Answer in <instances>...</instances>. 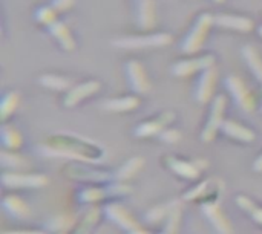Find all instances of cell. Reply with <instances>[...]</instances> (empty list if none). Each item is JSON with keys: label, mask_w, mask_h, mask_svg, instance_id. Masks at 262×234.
<instances>
[{"label": "cell", "mask_w": 262, "mask_h": 234, "mask_svg": "<svg viewBox=\"0 0 262 234\" xmlns=\"http://www.w3.org/2000/svg\"><path fill=\"white\" fill-rule=\"evenodd\" d=\"M40 150L46 156L66 158L84 164H100L106 159V149L81 135L71 132H57L48 136L46 143L40 146Z\"/></svg>", "instance_id": "obj_1"}, {"label": "cell", "mask_w": 262, "mask_h": 234, "mask_svg": "<svg viewBox=\"0 0 262 234\" xmlns=\"http://www.w3.org/2000/svg\"><path fill=\"white\" fill-rule=\"evenodd\" d=\"M212 26H215V15L209 14V12L200 14L198 18L195 20V23L192 25V28L189 29V32L186 34V37L183 38L180 49L184 54L200 52L201 48L204 46V41H206Z\"/></svg>", "instance_id": "obj_2"}, {"label": "cell", "mask_w": 262, "mask_h": 234, "mask_svg": "<svg viewBox=\"0 0 262 234\" xmlns=\"http://www.w3.org/2000/svg\"><path fill=\"white\" fill-rule=\"evenodd\" d=\"M172 35L167 32H152L144 35H124L114 38L111 44L118 49H147V48H164L172 43Z\"/></svg>", "instance_id": "obj_3"}, {"label": "cell", "mask_w": 262, "mask_h": 234, "mask_svg": "<svg viewBox=\"0 0 262 234\" xmlns=\"http://www.w3.org/2000/svg\"><path fill=\"white\" fill-rule=\"evenodd\" d=\"M226 89L229 90L233 103L247 113H252L256 109V97L253 92L247 87V84L243 81L241 77L238 75H229L224 81Z\"/></svg>", "instance_id": "obj_4"}, {"label": "cell", "mask_w": 262, "mask_h": 234, "mask_svg": "<svg viewBox=\"0 0 262 234\" xmlns=\"http://www.w3.org/2000/svg\"><path fill=\"white\" fill-rule=\"evenodd\" d=\"M132 193V187L126 185L124 182H114L106 187H88L78 193V199L83 204H94L98 201H104L109 198L126 196Z\"/></svg>", "instance_id": "obj_5"}, {"label": "cell", "mask_w": 262, "mask_h": 234, "mask_svg": "<svg viewBox=\"0 0 262 234\" xmlns=\"http://www.w3.org/2000/svg\"><path fill=\"white\" fill-rule=\"evenodd\" d=\"M226 106H227V100L224 95H216L212 101V106H210V113H209V120L206 123V127L203 129V133H201V139L203 143H212L218 132L221 130L223 127V123L226 121L224 120V113H226Z\"/></svg>", "instance_id": "obj_6"}, {"label": "cell", "mask_w": 262, "mask_h": 234, "mask_svg": "<svg viewBox=\"0 0 262 234\" xmlns=\"http://www.w3.org/2000/svg\"><path fill=\"white\" fill-rule=\"evenodd\" d=\"M215 66V55H201L196 58H187V60H180L172 64L170 72L177 78H187L195 74H201L206 69H210Z\"/></svg>", "instance_id": "obj_7"}, {"label": "cell", "mask_w": 262, "mask_h": 234, "mask_svg": "<svg viewBox=\"0 0 262 234\" xmlns=\"http://www.w3.org/2000/svg\"><path fill=\"white\" fill-rule=\"evenodd\" d=\"M92 164H69L64 169V173L71 179L77 181H86V182H115V172H104V170H97L94 167H89Z\"/></svg>", "instance_id": "obj_8"}, {"label": "cell", "mask_w": 262, "mask_h": 234, "mask_svg": "<svg viewBox=\"0 0 262 234\" xmlns=\"http://www.w3.org/2000/svg\"><path fill=\"white\" fill-rule=\"evenodd\" d=\"M124 72L130 90L137 95H146L150 92L152 84L144 66L138 60H129L124 64Z\"/></svg>", "instance_id": "obj_9"}, {"label": "cell", "mask_w": 262, "mask_h": 234, "mask_svg": "<svg viewBox=\"0 0 262 234\" xmlns=\"http://www.w3.org/2000/svg\"><path fill=\"white\" fill-rule=\"evenodd\" d=\"M2 184L8 189H41L49 184V179L45 175L37 173H3Z\"/></svg>", "instance_id": "obj_10"}, {"label": "cell", "mask_w": 262, "mask_h": 234, "mask_svg": "<svg viewBox=\"0 0 262 234\" xmlns=\"http://www.w3.org/2000/svg\"><path fill=\"white\" fill-rule=\"evenodd\" d=\"M216 81H218V72L213 67L206 69L200 74L195 87H193V98L200 103V104H207L212 101L213 93H215V87H216Z\"/></svg>", "instance_id": "obj_11"}, {"label": "cell", "mask_w": 262, "mask_h": 234, "mask_svg": "<svg viewBox=\"0 0 262 234\" xmlns=\"http://www.w3.org/2000/svg\"><path fill=\"white\" fill-rule=\"evenodd\" d=\"M164 164L178 176L186 178V179H196L201 172L207 167V161L204 159H195V161H186V159H180L175 156H166L164 158Z\"/></svg>", "instance_id": "obj_12"}, {"label": "cell", "mask_w": 262, "mask_h": 234, "mask_svg": "<svg viewBox=\"0 0 262 234\" xmlns=\"http://www.w3.org/2000/svg\"><path fill=\"white\" fill-rule=\"evenodd\" d=\"M201 210L206 216V219L212 224V227L216 230L218 234H233V227L229 221V218L224 215L221 205L216 202V199L213 201H206L201 205Z\"/></svg>", "instance_id": "obj_13"}, {"label": "cell", "mask_w": 262, "mask_h": 234, "mask_svg": "<svg viewBox=\"0 0 262 234\" xmlns=\"http://www.w3.org/2000/svg\"><path fill=\"white\" fill-rule=\"evenodd\" d=\"M104 215L111 222H114L118 228H121L127 233L140 228V224L135 221V218L121 204H117V202L107 204L104 207Z\"/></svg>", "instance_id": "obj_14"}, {"label": "cell", "mask_w": 262, "mask_h": 234, "mask_svg": "<svg viewBox=\"0 0 262 234\" xmlns=\"http://www.w3.org/2000/svg\"><path fill=\"white\" fill-rule=\"evenodd\" d=\"M100 89H101V83H100V81H95V80H89V81L75 84V86H72V87L66 92L64 100H63V104H64L66 107H75V106H78L83 100H86V98L95 95Z\"/></svg>", "instance_id": "obj_15"}, {"label": "cell", "mask_w": 262, "mask_h": 234, "mask_svg": "<svg viewBox=\"0 0 262 234\" xmlns=\"http://www.w3.org/2000/svg\"><path fill=\"white\" fill-rule=\"evenodd\" d=\"M175 120V113L173 112H164L161 113L158 118L150 120V121H144L141 124H138L134 130V135L137 138H149V136H158L172 121Z\"/></svg>", "instance_id": "obj_16"}, {"label": "cell", "mask_w": 262, "mask_h": 234, "mask_svg": "<svg viewBox=\"0 0 262 234\" xmlns=\"http://www.w3.org/2000/svg\"><path fill=\"white\" fill-rule=\"evenodd\" d=\"M134 14L138 28L149 31L157 26V12L154 0H135Z\"/></svg>", "instance_id": "obj_17"}, {"label": "cell", "mask_w": 262, "mask_h": 234, "mask_svg": "<svg viewBox=\"0 0 262 234\" xmlns=\"http://www.w3.org/2000/svg\"><path fill=\"white\" fill-rule=\"evenodd\" d=\"M215 26L236 31V32H250L255 28V21L244 15L236 14H216L215 15Z\"/></svg>", "instance_id": "obj_18"}, {"label": "cell", "mask_w": 262, "mask_h": 234, "mask_svg": "<svg viewBox=\"0 0 262 234\" xmlns=\"http://www.w3.org/2000/svg\"><path fill=\"white\" fill-rule=\"evenodd\" d=\"M46 29L55 38V41L60 44L61 49H64L68 52H71V51L75 49V46H77L75 38H74L71 29L68 28V25L64 21H61V20L57 18L54 23H51L49 26H46Z\"/></svg>", "instance_id": "obj_19"}, {"label": "cell", "mask_w": 262, "mask_h": 234, "mask_svg": "<svg viewBox=\"0 0 262 234\" xmlns=\"http://www.w3.org/2000/svg\"><path fill=\"white\" fill-rule=\"evenodd\" d=\"M221 132L224 135H227L229 138H233L239 143H253L256 139V133L249 129L247 126L238 123V121H233V120H226L223 123V127H221Z\"/></svg>", "instance_id": "obj_20"}, {"label": "cell", "mask_w": 262, "mask_h": 234, "mask_svg": "<svg viewBox=\"0 0 262 234\" xmlns=\"http://www.w3.org/2000/svg\"><path fill=\"white\" fill-rule=\"evenodd\" d=\"M138 106H140V98L137 95H127V97L104 100L100 107L106 112L121 113V112H130V110L137 109Z\"/></svg>", "instance_id": "obj_21"}, {"label": "cell", "mask_w": 262, "mask_h": 234, "mask_svg": "<svg viewBox=\"0 0 262 234\" xmlns=\"http://www.w3.org/2000/svg\"><path fill=\"white\" fill-rule=\"evenodd\" d=\"M241 54H243V58H244L246 64L249 66L250 72L253 74V77L256 78V81L262 87V57L259 51L252 44H246L241 48Z\"/></svg>", "instance_id": "obj_22"}, {"label": "cell", "mask_w": 262, "mask_h": 234, "mask_svg": "<svg viewBox=\"0 0 262 234\" xmlns=\"http://www.w3.org/2000/svg\"><path fill=\"white\" fill-rule=\"evenodd\" d=\"M3 208L15 219H26L29 218L31 215V210L28 207V204L18 198V196H14V195H8L3 198V202H2Z\"/></svg>", "instance_id": "obj_23"}, {"label": "cell", "mask_w": 262, "mask_h": 234, "mask_svg": "<svg viewBox=\"0 0 262 234\" xmlns=\"http://www.w3.org/2000/svg\"><path fill=\"white\" fill-rule=\"evenodd\" d=\"M38 84L45 89L55 90V92H68L72 87V81L68 77L57 75V74H43L38 77Z\"/></svg>", "instance_id": "obj_24"}, {"label": "cell", "mask_w": 262, "mask_h": 234, "mask_svg": "<svg viewBox=\"0 0 262 234\" xmlns=\"http://www.w3.org/2000/svg\"><path fill=\"white\" fill-rule=\"evenodd\" d=\"M143 164H144V159L141 156L130 158L118 170H115V182H124V181L134 178L143 169Z\"/></svg>", "instance_id": "obj_25"}, {"label": "cell", "mask_w": 262, "mask_h": 234, "mask_svg": "<svg viewBox=\"0 0 262 234\" xmlns=\"http://www.w3.org/2000/svg\"><path fill=\"white\" fill-rule=\"evenodd\" d=\"M0 136H2V144L6 150H18L23 144V138L20 135V132L17 129H14L12 126H6L3 124L2 126V132H0Z\"/></svg>", "instance_id": "obj_26"}, {"label": "cell", "mask_w": 262, "mask_h": 234, "mask_svg": "<svg viewBox=\"0 0 262 234\" xmlns=\"http://www.w3.org/2000/svg\"><path fill=\"white\" fill-rule=\"evenodd\" d=\"M18 103H20V97L14 90L5 92L2 95V101H0V118H2V121H6L15 112V109L18 107Z\"/></svg>", "instance_id": "obj_27"}, {"label": "cell", "mask_w": 262, "mask_h": 234, "mask_svg": "<svg viewBox=\"0 0 262 234\" xmlns=\"http://www.w3.org/2000/svg\"><path fill=\"white\" fill-rule=\"evenodd\" d=\"M180 201H172L169 204H163V205H157L154 208H150L146 215V222L152 224V225H157L158 222H161L163 219H167L170 212L177 207Z\"/></svg>", "instance_id": "obj_28"}, {"label": "cell", "mask_w": 262, "mask_h": 234, "mask_svg": "<svg viewBox=\"0 0 262 234\" xmlns=\"http://www.w3.org/2000/svg\"><path fill=\"white\" fill-rule=\"evenodd\" d=\"M74 222H75V219L71 215L60 213V215L52 216L48 221V228L51 231H55V233H64L66 230H69L74 225Z\"/></svg>", "instance_id": "obj_29"}, {"label": "cell", "mask_w": 262, "mask_h": 234, "mask_svg": "<svg viewBox=\"0 0 262 234\" xmlns=\"http://www.w3.org/2000/svg\"><path fill=\"white\" fill-rule=\"evenodd\" d=\"M236 204H238V207L241 210H244L246 213H249L253 218L255 222H258V224L262 225V208L258 207L250 198H247L244 195H239V196H236Z\"/></svg>", "instance_id": "obj_30"}, {"label": "cell", "mask_w": 262, "mask_h": 234, "mask_svg": "<svg viewBox=\"0 0 262 234\" xmlns=\"http://www.w3.org/2000/svg\"><path fill=\"white\" fill-rule=\"evenodd\" d=\"M100 210L98 208H91L86 216L81 219L80 225L74 230V234H91L92 228L97 225V222L100 221Z\"/></svg>", "instance_id": "obj_31"}, {"label": "cell", "mask_w": 262, "mask_h": 234, "mask_svg": "<svg viewBox=\"0 0 262 234\" xmlns=\"http://www.w3.org/2000/svg\"><path fill=\"white\" fill-rule=\"evenodd\" d=\"M2 166L5 169H11L12 172L14 170H21L26 167V159H23L20 155H17L15 152H2Z\"/></svg>", "instance_id": "obj_32"}, {"label": "cell", "mask_w": 262, "mask_h": 234, "mask_svg": "<svg viewBox=\"0 0 262 234\" xmlns=\"http://www.w3.org/2000/svg\"><path fill=\"white\" fill-rule=\"evenodd\" d=\"M57 11L51 6V5H46V6H40L35 9L34 12V20L43 26H49L51 23H54L57 20Z\"/></svg>", "instance_id": "obj_33"}, {"label": "cell", "mask_w": 262, "mask_h": 234, "mask_svg": "<svg viewBox=\"0 0 262 234\" xmlns=\"http://www.w3.org/2000/svg\"><path fill=\"white\" fill-rule=\"evenodd\" d=\"M212 182L210 181H203L201 184H198L196 187H193L192 190H189L183 199L184 201H196V199H207V196L212 193Z\"/></svg>", "instance_id": "obj_34"}, {"label": "cell", "mask_w": 262, "mask_h": 234, "mask_svg": "<svg viewBox=\"0 0 262 234\" xmlns=\"http://www.w3.org/2000/svg\"><path fill=\"white\" fill-rule=\"evenodd\" d=\"M180 221H181V202L177 204V207L170 212L166 225L163 228L161 234H177L178 233V227H180Z\"/></svg>", "instance_id": "obj_35"}, {"label": "cell", "mask_w": 262, "mask_h": 234, "mask_svg": "<svg viewBox=\"0 0 262 234\" xmlns=\"http://www.w3.org/2000/svg\"><path fill=\"white\" fill-rule=\"evenodd\" d=\"M158 139H161L163 143H167V144H177L181 139V132L177 129H164L158 135Z\"/></svg>", "instance_id": "obj_36"}, {"label": "cell", "mask_w": 262, "mask_h": 234, "mask_svg": "<svg viewBox=\"0 0 262 234\" xmlns=\"http://www.w3.org/2000/svg\"><path fill=\"white\" fill-rule=\"evenodd\" d=\"M75 0H51L49 5L60 14V12H66L74 6Z\"/></svg>", "instance_id": "obj_37"}, {"label": "cell", "mask_w": 262, "mask_h": 234, "mask_svg": "<svg viewBox=\"0 0 262 234\" xmlns=\"http://www.w3.org/2000/svg\"><path fill=\"white\" fill-rule=\"evenodd\" d=\"M253 170L258 172V173H262V153L255 159V162H253Z\"/></svg>", "instance_id": "obj_38"}, {"label": "cell", "mask_w": 262, "mask_h": 234, "mask_svg": "<svg viewBox=\"0 0 262 234\" xmlns=\"http://www.w3.org/2000/svg\"><path fill=\"white\" fill-rule=\"evenodd\" d=\"M3 234H46L45 231H6Z\"/></svg>", "instance_id": "obj_39"}, {"label": "cell", "mask_w": 262, "mask_h": 234, "mask_svg": "<svg viewBox=\"0 0 262 234\" xmlns=\"http://www.w3.org/2000/svg\"><path fill=\"white\" fill-rule=\"evenodd\" d=\"M127 234H150V233H147L144 228H141V227H140V228H137V230H134V231H130V233H127Z\"/></svg>", "instance_id": "obj_40"}, {"label": "cell", "mask_w": 262, "mask_h": 234, "mask_svg": "<svg viewBox=\"0 0 262 234\" xmlns=\"http://www.w3.org/2000/svg\"><path fill=\"white\" fill-rule=\"evenodd\" d=\"M258 34H259V35L262 37V25L261 26H258Z\"/></svg>", "instance_id": "obj_41"}, {"label": "cell", "mask_w": 262, "mask_h": 234, "mask_svg": "<svg viewBox=\"0 0 262 234\" xmlns=\"http://www.w3.org/2000/svg\"><path fill=\"white\" fill-rule=\"evenodd\" d=\"M213 2H215V3H224L226 0H213Z\"/></svg>", "instance_id": "obj_42"}, {"label": "cell", "mask_w": 262, "mask_h": 234, "mask_svg": "<svg viewBox=\"0 0 262 234\" xmlns=\"http://www.w3.org/2000/svg\"><path fill=\"white\" fill-rule=\"evenodd\" d=\"M57 234H64V233H57Z\"/></svg>", "instance_id": "obj_43"}, {"label": "cell", "mask_w": 262, "mask_h": 234, "mask_svg": "<svg viewBox=\"0 0 262 234\" xmlns=\"http://www.w3.org/2000/svg\"><path fill=\"white\" fill-rule=\"evenodd\" d=\"M261 112H262V106H261Z\"/></svg>", "instance_id": "obj_44"}]
</instances>
